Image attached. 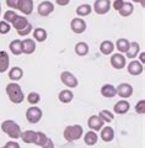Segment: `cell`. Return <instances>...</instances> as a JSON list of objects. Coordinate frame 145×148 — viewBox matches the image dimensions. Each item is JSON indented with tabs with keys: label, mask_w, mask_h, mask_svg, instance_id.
<instances>
[{
	"label": "cell",
	"mask_w": 145,
	"mask_h": 148,
	"mask_svg": "<svg viewBox=\"0 0 145 148\" xmlns=\"http://www.w3.org/2000/svg\"><path fill=\"white\" fill-rule=\"evenodd\" d=\"M0 15H1V3H0Z\"/></svg>",
	"instance_id": "obj_46"
},
{
	"label": "cell",
	"mask_w": 145,
	"mask_h": 148,
	"mask_svg": "<svg viewBox=\"0 0 145 148\" xmlns=\"http://www.w3.org/2000/svg\"><path fill=\"white\" fill-rule=\"evenodd\" d=\"M29 24H30V22H29V20H27L26 16H20V15H18L17 18L12 22L11 25H12L14 29H15V30L18 32V31H21V30H23V29H26V27L29 26Z\"/></svg>",
	"instance_id": "obj_17"
},
{
	"label": "cell",
	"mask_w": 145,
	"mask_h": 148,
	"mask_svg": "<svg viewBox=\"0 0 145 148\" xmlns=\"http://www.w3.org/2000/svg\"><path fill=\"white\" fill-rule=\"evenodd\" d=\"M17 14L15 11H12V10H7L5 14H4V21H6L9 22V24H12L14 21L17 18Z\"/></svg>",
	"instance_id": "obj_33"
},
{
	"label": "cell",
	"mask_w": 145,
	"mask_h": 148,
	"mask_svg": "<svg viewBox=\"0 0 145 148\" xmlns=\"http://www.w3.org/2000/svg\"><path fill=\"white\" fill-rule=\"evenodd\" d=\"M111 0H96L95 4H93V10L97 15H105L111 10Z\"/></svg>",
	"instance_id": "obj_5"
},
{
	"label": "cell",
	"mask_w": 145,
	"mask_h": 148,
	"mask_svg": "<svg viewBox=\"0 0 145 148\" xmlns=\"http://www.w3.org/2000/svg\"><path fill=\"white\" fill-rule=\"evenodd\" d=\"M105 122L102 121V119L99 116V115H92L90 116V119L87 120V126L90 127L92 131H100V130L103 127Z\"/></svg>",
	"instance_id": "obj_11"
},
{
	"label": "cell",
	"mask_w": 145,
	"mask_h": 148,
	"mask_svg": "<svg viewBox=\"0 0 145 148\" xmlns=\"http://www.w3.org/2000/svg\"><path fill=\"white\" fill-rule=\"evenodd\" d=\"M144 71L143 63H140L139 61H132L128 64V72L132 75H140Z\"/></svg>",
	"instance_id": "obj_13"
},
{
	"label": "cell",
	"mask_w": 145,
	"mask_h": 148,
	"mask_svg": "<svg viewBox=\"0 0 145 148\" xmlns=\"http://www.w3.org/2000/svg\"><path fill=\"white\" fill-rule=\"evenodd\" d=\"M84 133V128L81 125H70V126H67L64 130V138L68 142H74L78 141L82 137Z\"/></svg>",
	"instance_id": "obj_3"
},
{
	"label": "cell",
	"mask_w": 145,
	"mask_h": 148,
	"mask_svg": "<svg viewBox=\"0 0 145 148\" xmlns=\"http://www.w3.org/2000/svg\"><path fill=\"white\" fill-rule=\"evenodd\" d=\"M17 10H20L25 15H31L33 11V0H18Z\"/></svg>",
	"instance_id": "obj_8"
},
{
	"label": "cell",
	"mask_w": 145,
	"mask_h": 148,
	"mask_svg": "<svg viewBox=\"0 0 145 148\" xmlns=\"http://www.w3.org/2000/svg\"><path fill=\"white\" fill-rule=\"evenodd\" d=\"M55 1H57V4L60 5V6H67L70 0H55Z\"/></svg>",
	"instance_id": "obj_43"
},
{
	"label": "cell",
	"mask_w": 145,
	"mask_h": 148,
	"mask_svg": "<svg viewBox=\"0 0 145 148\" xmlns=\"http://www.w3.org/2000/svg\"><path fill=\"white\" fill-rule=\"evenodd\" d=\"M111 66L114 69H123L127 66V61H125V57L123 54L116 53L111 57Z\"/></svg>",
	"instance_id": "obj_10"
},
{
	"label": "cell",
	"mask_w": 145,
	"mask_h": 148,
	"mask_svg": "<svg viewBox=\"0 0 145 148\" xmlns=\"http://www.w3.org/2000/svg\"><path fill=\"white\" fill-rule=\"evenodd\" d=\"M1 130L4 133H6L9 137L14 138V140H17V138L21 137V128L20 126L12 120H6L1 123Z\"/></svg>",
	"instance_id": "obj_2"
},
{
	"label": "cell",
	"mask_w": 145,
	"mask_h": 148,
	"mask_svg": "<svg viewBox=\"0 0 145 148\" xmlns=\"http://www.w3.org/2000/svg\"><path fill=\"white\" fill-rule=\"evenodd\" d=\"M114 138V130L111 126H106L101 128V140L103 142H111Z\"/></svg>",
	"instance_id": "obj_16"
},
{
	"label": "cell",
	"mask_w": 145,
	"mask_h": 148,
	"mask_svg": "<svg viewBox=\"0 0 145 148\" xmlns=\"http://www.w3.org/2000/svg\"><path fill=\"white\" fill-rule=\"evenodd\" d=\"M42 116H43V112L37 106H31L26 111V120L30 123H38L41 121Z\"/></svg>",
	"instance_id": "obj_4"
},
{
	"label": "cell",
	"mask_w": 145,
	"mask_h": 148,
	"mask_svg": "<svg viewBox=\"0 0 145 148\" xmlns=\"http://www.w3.org/2000/svg\"><path fill=\"white\" fill-rule=\"evenodd\" d=\"M91 11H92V8L88 4H82V5L76 8V15L79 16H87L91 14Z\"/></svg>",
	"instance_id": "obj_30"
},
{
	"label": "cell",
	"mask_w": 145,
	"mask_h": 148,
	"mask_svg": "<svg viewBox=\"0 0 145 148\" xmlns=\"http://www.w3.org/2000/svg\"><path fill=\"white\" fill-rule=\"evenodd\" d=\"M32 24H29V26L26 27V29H23V30H21V31H18L17 32V35H20V36H27V35H30L31 34V31H32Z\"/></svg>",
	"instance_id": "obj_38"
},
{
	"label": "cell",
	"mask_w": 145,
	"mask_h": 148,
	"mask_svg": "<svg viewBox=\"0 0 145 148\" xmlns=\"http://www.w3.org/2000/svg\"><path fill=\"white\" fill-rule=\"evenodd\" d=\"M58 99L60 100V103L68 104V103H70V101L74 99V94H73V91H71V90L65 89V90H62V91L59 92Z\"/></svg>",
	"instance_id": "obj_21"
},
{
	"label": "cell",
	"mask_w": 145,
	"mask_h": 148,
	"mask_svg": "<svg viewBox=\"0 0 145 148\" xmlns=\"http://www.w3.org/2000/svg\"><path fill=\"white\" fill-rule=\"evenodd\" d=\"M129 46H130V42L127 38H118V40H117V42H116V47H117V49H118L120 53H125V52H127L128 48H129Z\"/></svg>",
	"instance_id": "obj_28"
},
{
	"label": "cell",
	"mask_w": 145,
	"mask_h": 148,
	"mask_svg": "<svg viewBox=\"0 0 145 148\" xmlns=\"http://www.w3.org/2000/svg\"><path fill=\"white\" fill-rule=\"evenodd\" d=\"M22 42V53L25 54H31L36 51V42L32 38H26L21 41Z\"/></svg>",
	"instance_id": "obj_14"
},
{
	"label": "cell",
	"mask_w": 145,
	"mask_h": 148,
	"mask_svg": "<svg viewBox=\"0 0 145 148\" xmlns=\"http://www.w3.org/2000/svg\"><path fill=\"white\" fill-rule=\"evenodd\" d=\"M75 53L78 56H86L88 53V46L86 42H79L75 45Z\"/></svg>",
	"instance_id": "obj_32"
},
{
	"label": "cell",
	"mask_w": 145,
	"mask_h": 148,
	"mask_svg": "<svg viewBox=\"0 0 145 148\" xmlns=\"http://www.w3.org/2000/svg\"><path fill=\"white\" fill-rule=\"evenodd\" d=\"M10 30H11V26H10L9 22H6V21H0V34H1V35H6Z\"/></svg>",
	"instance_id": "obj_36"
},
{
	"label": "cell",
	"mask_w": 145,
	"mask_h": 148,
	"mask_svg": "<svg viewBox=\"0 0 145 148\" xmlns=\"http://www.w3.org/2000/svg\"><path fill=\"white\" fill-rule=\"evenodd\" d=\"M47 137L46 136V133H43V132H37V136H36V141H35V145L36 146H39V147H42L46 143V141H47Z\"/></svg>",
	"instance_id": "obj_34"
},
{
	"label": "cell",
	"mask_w": 145,
	"mask_h": 148,
	"mask_svg": "<svg viewBox=\"0 0 145 148\" xmlns=\"http://www.w3.org/2000/svg\"><path fill=\"white\" fill-rule=\"evenodd\" d=\"M116 91H117V95H119L120 98L127 99V98H130L133 94V86L130 84H127V83H123V84H119L118 88H116Z\"/></svg>",
	"instance_id": "obj_9"
},
{
	"label": "cell",
	"mask_w": 145,
	"mask_h": 148,
	"mask_svg": "<svg viewBox=\"0 0 145 148\" xmlns=\"http://www.w3.org/2000/svg\"><path fill=\"white\" fill-rule=\"evenodd\" d=\"M129 109H130V105H129L128 101H125V100H120V101H118V103H116L114 106H113V111L118 115L127 114L129 111Z\"/></svg>",
	"instance_id": "obj_15"
},
{
	"label": "cell",
	"mask_w": 145,
	"mask_h": 148,
	"mask_svg": "<svg viewBox=\"0 0 145 148\" xmlns=\"http://www.w3.org/2000/svg\"><path fill=\"white\" fill-rule=\"evenodd\" d=\"M140 58H142V62H140V63H143V62H144V53H142V56H140Z\"/></svg>",
	"instance_id": "obj_45"
},
{
	"label": "cell",
	"mask_w": 145,
	"mask_h": 148,
	"mask_svg": "<svg viewBox=\"0 0 145 148\" xmlns=\"http://www.w3.org/2000/svg\"><path fill=\"white\" fill-rule=\"evenodd\" d=\"M99 116L102 119V121L105 123H110L114 120V115L112 114L110 110H101L99 112Z\"/></svg>",
	"instance_id": "obj_31"
},
{
	"label": "cell",
	"mask_w": 145,
	"mask_h": 148,
	"mask_svg": "<svg viewBox=\"0 0 145 148\" xmlns=\"http://www.w3.org/2000/svg\"><path fill=\"white\" fill-rule=\"evenodd\" d=\"M97 141H99V136H97V133L95 131H88L87 133H85V136H84V142L86 143L87 146H95Z\"/></svg>",
	"instance_id": "obj_20"
},
{
	"label": "cell",
	"mask_w": 145,
	"mask_h": 148,
	"mask_svg": "<svg viewBox=\"0 0 145 148\" xmlns=\"http://www.w3.org/2000/svg\"><path fill=\"white\" fill-rule=\"evenodd\" d=\"M47 31L44 29H42V27H37V29L33 30V38L36 41H38V42H44L47 40Z\"/></svg>",
	"instance_id": "obj_25"
},
{
	"label": "cell",
	"mask_w": 145,
	"mask_h": 148,
	"mask_svg": "<svg viewBox=\"0 0 145 148\" xmlns=\"http://www.w3.org/2000/svg\"><path fill=\"white\" fill-rule=\"evenodd\" d=\"M60 80H62V83H63L65 86L70 88V89H73V88H76L78 84H79L76 77L74 75L73 73L68 72V71H65V72H63L62 74H60Z\"/></svg>",
	"instance_id": "obj_6"
},
{
	"label": "cell",
	"mask_w": 145,
	"mask_h": 148,
	"mask_svg": "<svg viewBox=\"0 0 145 148\" xmlns=\"http://www.w3.org/2000/svg\"><path fill=\"white\" fill-rule=\"evenodd\" d=\"M39 100H41L39 94H38V92H35V91L30 92L29 96H27V101H29L30 104H38Z\"/></svg>",
	"instance_id": "obj_35"
},
{
	"label": "cell",
	"mask_w": 145,
	"mask_h": 148,
	"mask_svg": "<svg viewBox=\"0 0 145 148\" xmlns=\"http://www.w3.org/2000/svg\"><path fill=\"white\" fill-rule=\"evenodd\" d=\"M37 11H38V15H41V16H48L50 12L54 11V5L52 1L46 0V1H42L38 5Z\"/></svg>",
	"instance_id": "obj_12"
},
{
	"label": "cell",
	"mask_w": 145,
	"mask_h": 148,
	"mask_svg": "<svg viewBox=\"0 0 145 148\" xmlns=\"http://www.w3.org/2000/svg\"><path fill=\"white\" fill-rule=\"evenodd\" d=\"M133 1H134V3H140V4H142V6H143V8L145 6V1H144V0H133Z\"/></svg>",
	"instance_id": "obj_44"
},
{
	"label": "cell",
	"mask_w": 145,
	"mask_h": 148,
	"mask_svg": "<svg viewBox=\"0 0 145 148\" xmlns=\"http://www.w3.org/2000/svg\"><path fill=\"white\" fill-rule=\"evenodd\" d=\"M124 4V0H114V3H113V8H114V10L118 11L120 8H122V5Z\"/></svg>",
	"instance_id": "obj_40"
},
{
	"label": "cell",
	"mask_w": 145,
	"mask_h": 148,
	"mask_svg": "<svg viewBox=\"0 0 145 148\" xmlns=\"http://www.w3.org/2000/svg\"><path fill=\"white\" fill-rule=\"evenodd\" d=\"M22 77H23V71L20 67H12L10 69V72H9V78H10V80H12V82L20 80Z\"/></svg>",
	"instance_id": "obj_22"
},
{
	"label": "cell",
	"mask_w": 145,
	"mask_h": 148,
	"mask_svg": "<svg viewBox=\"0 0 145 148\" xmlns=\"http://www.w3.org/2000/svg\"><path fill=\"white\" fill-rule=\"evenodd\" d=\"M135 111H137V114H139V115H144V112H145V101L144 100H140L139 103L135 105Z\"/></svg>",
	"instance_id": "obj_37"
},
{
	"label": "cell",
	"mask_w": 145,
	"mask_h": 148,
	"mask_svg": "<svg viewBox=\"0 0 145 148\" xmlns=\"http://www.w3.org/2000/svg\"><path fill=\"white\" fill-rule=\"evenodd\" d=\"M36 136H37V132L31 131V130H27V131L21 133V138H22V141L25 143H33L35 145Z\"/></svg>",
	"instance_id": "obj_24"
},
{
	"label": "cell",
	"mask_w": 145,
	"mask_h": 148,
	"mask_svg": "<svg viewBox=\"0 0 145 148\" xmlns=\"http://www.w3.org/2000/svg\"><path fill=\"white\" fill-rule=\"evenodd\" d=\"M4 148H20V145H18L17 142H15V141H9V142L5 143Z\"/></svg>",
	"instance_id": "obj_39"
},
{
	"label": "cell",
	"mask_w": 145,
	"mask_h": 148,
	"mask_svg": "<svg viewBox=\"0 0 145 148\" xmlns=\"http://www.w3.org/2000/svg\"><path fill=\"white\" fill-rule=\"evenodd\" d=\"M9 66H10V59H9V54L5 51H0V73H5Z\"/></svg>",
	"instance_id": "obj_18"
},
{
	"label": "cell",
	"mask_w": 145,
	"mask_h": 148,
	"mask_svg": "<svg viewBox=\"0 0 145 148\" xmlns=\"http://www.w3.org/2000/svg\"><path fill=\"white\" fill-rule=\"evenodd\" d=\"M118 11H119L120 15L124 16V17L130 16V15L133 14V11H134V5H133L132 3H129V1H128V3L124 1V4L122 5V8H120Z\"/></svg>",
	"instance_id": "obj_27"
},
{
	"label": "cell",
	"mask_w": 145,
	"mask_h": 148,
	"mask_svg": "<svg viewBox=\"0 0 145 148\" xmlns=\"http://www.w3.org/2000/svg\"><path fill=\"white\" fill-rule=\"evenodd\" d=\"M9 48H10L12 54L20 56L22 53V42H21V40H14V41H11V43L9 45Z\"/></svg>",
	"instance_id": "obj_23"
},
{
	"label": "cell",
	"mask_w": 145,
	"mask_h": 148,
	"mask_svg": "<svg viewBox=\"0 0 145 148\" xmlns=\"http://www.w3.org/2000/svg\"><path fill=\"white\" fill-rule=\"evenodd\" d=\"M101 94H102V96H105V98L112 99L117 95V91H116V88L112 84H105L101 88Z\"/></svg>",
	"instance_id": "obj_19"
},
{
	"label": "cell",
	"mask_w": 145,
	"mask_h": 148,
	"mask_svg": "<svg viewBox=\"0 0 145 148\" xmlns=\"http://www.w3.org/2000/svg\"><path fill=\"white\" fill-rule=\"evenodd\" d=\"M17 1L18 0H6V5L11 9H17Z\"/></svg>",
	"instance_id": "obj_41"
},
{
	"label": "cell",
	"mask_w": 145,
	"mask_h": 148,
	"mask_svg": "<svg viewBox=\"0 0 145 148\" xmlns=\"http://www.w3.org/2000/svg\"><path fill=\"white\" fill-rule=\"evenodd\" d=\"M113 49H114V45H113V42H111V41H108V40L103 41L100 46V51L103 54H107V56L113 52Z\"/></svg>",
	"instance_id": "obj_29"
},
{
	"label": "cell",
	"mask_w": 145,
	"mask_h": 148,
	"mask_svg": "<svg viewBox=\"0 0 145 148\" xmlns=\"http://www.w3.org/2000/svg\"><path fill=\"white\" fill-rule=\"evenodd\" d=\"M139 49H140V46H139L138 42H130L129 48H128L127 52H125V53H127V57L130 58V59H134L138 56Z\"/></svg>",
	"instance_id": "obj_26"
},
{
	"label": "cell",
	"mask_w": 145,
	"mask_h": 148,
	"mask_svg": "<svg viewBox=\"0 0 145 148\" xmlns=\"http://www.w3.org/2000/svg\"><path fill=\"white\" fill-rule=\"evenodd\" d=\"M6 94H7V98L14 104H21L23 99H25V95L22 92L21 86L16 84V83H10V84L6 85Z\"/></svg>",
	"instance_id": "obj_1"
},
{
	"label": "cell",
	"mask_w": 145,
	"mask_h": 148,
	"mask_svg": "<svg viewBox=\"0 0 145 148\" xmlns=\"http://www.w3.org/2000/svg\"><path fill=\"white\" fill-rule=\"evenodd\" d=\"M70 27H71V31L74 34L80 35L82 32L86 31V22L80 17H75L71 20V22H70Z\"/></svg>",
	"instance_id": "obj_7"
},
{
	"label": "cell",
	"mask_w": 145,
	"mask_h": 148,
	"mask_svg": "<svg viewBox=\"0 0 145 148\" xmlns=\"http://www.w3.org/2000/svg\"><path fill=\"white\" fill-rule=\"evenodd\" d=\"M42 148H54V143L53 141L50 140V138H47V141L43 146H42Z\"/></svg>",
	"instance_id": "obj_42"
}]
</instances>
